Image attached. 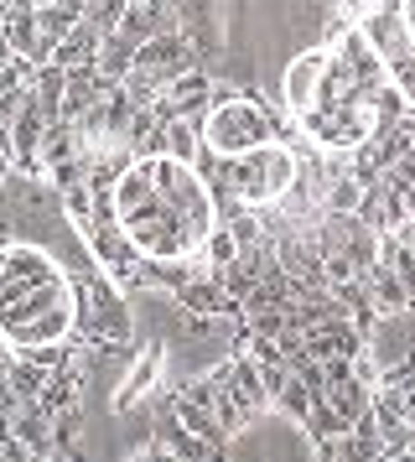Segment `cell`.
I'll return each mask as SVG.
<instances>
[{"label": "cell", "mask_w": 415, "mask_h": 462, "mask_svg": "<svg viewBox=\"0 0 415 462\" xmlns=\"http://www.w3.org/2000/svg\"><path fill=\"white\" fill-rule=\"evenodd\" d=\"M11 58H16V52H11V47H5V37H0V68L11 63Z\"/></svg>", "instance_id": "obj_31"}, {"label": "cell", "mask_w": 415, "mask_h": 462, "mask_svg": "<svg viewBox=\"0 0 415 462\" xmlns=\"http://www.w3.org/2000/svg\"><path fill=\"white\" fill-rule=\"evenodd\" d=\"M400 16H405V26H410V37H415V0H400Z\"/></svg>", "instance_id": "obj_26"}, {"label": "cell", "mask_w": 415, "mask_h": 462, "mask_svg": "<svg viewBox=\"0 0 415 462\" xmlns=\"http://www.w3.org/2000/svg\"><path fill=\"white\" fill-rule=\"evenodd\" d=\"M374 420H379V441H384V457H400V452H410L415 441V426L400 411H390V405H379L374 400Z\"/></svg>", "instance_id": "obj_19"}, {"label": "cell", "mask_w": 415, "mask_h": 462, "mask_svg": "<svg viewBox=\"0 0 415 462\" xmlns=\"http://www.w3.org/2000/svg\"><path fill=\"white\" fill-rule=\"evenodd\" d=\"M32 79H37V63H26V58H11V63L0 68V120H5V125L21 115Z\"/></svg>", "instance_id": "obj_16"}, {"label": "cell", "mask_w": 415, "mask_h": 462, "mask_svg": "<svg viewBox=\"0 0 415 462\" xmlns=\"http://www.w3.org/2000/svg\"><path fill=\"white\" fill-rule=\"evenodd\" d=\"M311 405H317V395H311L301 379L290 374L281 390H275V400H270V411H281V416H290V426H307V416H311Z\"/></svg>", "instance_id": "obj_20"}, {"label": "cell", "mask_w": 415, "mask_h": 462, "mask_svg": "<svg viewBox=\"0 0 415 462\" xmlns=\"http://www.w3.org/2000/svg\"><path fill=\"white\" fill-rule=\"evenodd\" d=\"M161 369H166V348L161 343H145L141 354L130 358V369H124V379L115 384V416H124V411H135L145 395H156V384H161Z\"/></svg>", "instance_id": "obj_9"}, {"label": "cell", "mask_w": 415, "mask_h": 462, "mask_svg": "<svg viewBox=\"0 0 415 462\" xmlns=\"http://www.w3.org/2000/svg\"><path fill=\"white\" fill-rule=\"evenodd\" d=\"M68 286H73V337L68 343H83V348H124L130 333H135V317H130V301L109 275L88 260L83 271H68Z\"/></svg>", "instance_id": "obj_1"}, {"label": "cell", "mask_w": 415, "mask_h": 462, "mask_svg": "<svg viewBox=\"0 0 415 462\" xmlns=\"http://www.w3.org/2000/svg\"><path fill=\"white\" fill-rule=\"evenodd\" d=\"M5 369H11V343L0 337V395H5Z\"/></svg>", "instance_id": "obj_25"}, {"label": "cell", "mask_w": 415, "mask_h": 462, "mask_svg": "<svg viewBox=\"0 0 415 462\" xmlns=\"http://www.w3.org/2000/svg\"><path fill=\"white\" fill-rule=\"evenodd\" d=\"M161 125H166V156L198 167V156H203V120H161Z\"/></svg>", "instance_id": "obj_17"}, {"label": "cell", "mask_w": 415, "mask_h": 462, "mask_svg": "<svg viewBox=\"0 0 415 462\" xmlns=\"http://www.w3.org/2000/svg\"><path fill=\"white\" fill-rule=\"evenodd\" d=\"M130 239H135V250L145 254V260H187V254H198V245H192V234L182 229V218L166 208L161 198L151 203V208L130 213L120 224Z\"/></svg>", "instance_id": "obj_3"}, {"label": "cell", "mask_w": 415, "mask_h": 462, "mask_svg": "<svg viewBox=\"0 0 415 462\" xmlns=\"http://www.w3.org/2000/svg\"><path fill=\"white\" fill-rule=\"evenodd\" d=\"M332 58L353 73V84H358V94H364V99H374L379 88L390 84V68H384V58L369 47V37H364L358 26H348V32L332 42Z\"/></svg>", "instance_id": "obj_7"}, {"label": "cell", "mask_w": 415, "mask_h": 462, "mask_svg": "<svg viewBox=\"0 0 415 462\" xmlns=\"http://www.w3.org/2000/svg\"><path fill=\"white\" fill-rule=\"evenodd\" d=\"M83 151H94V146H88V141L78 135V125H73V120H52V125L42 130L37 162H42V171H52V167H62V162L83 156Z\"/></svg>", "instance_id": "obj_14"}, {"label": "cell", "mask_w": 415, "mask_h": 462, "mask_svg": "<svg viewBox=\"0 0 415 462\" xmlns=\"http://www.w3.org/2000/svg\"><path fill=\"white\" fill-rule=\"evenodd\" d=\"M327 47H307V52H296L281 73V99H286V115L290 120H301L307 109H317V88H322V68H327Z\"/></svg>", "instance_id": "obj_5"}, {"label": "cell", "mask_w": 415, "mask_h": 462, "mask_svg": "<svg viewBox=\"0 0 415 462\" xmlns=\"http://www.w3.org/2000/svg\"><path fill=\"white\" fill-rule=\"evenodd\" d=\"M166 411H171V416L182 420L187 431H192V437H203V441H213V447H224V426H218V416H213V405H203V400H192L182 390V384H177V390H171V395H166Z\"/></svg>", "instance_id": "obj_12"}, {"label": "cell", "mask_w": 415, "mask_h": 462, "mask_svg": "<svg viewBox=\"0 0 415 462\" xmlns=\"http://www.w3.org/2000/svg\"><path fill=\"white\" fill-rule=\"evenodd\" d=\"M156 167V192H161V203L177 218H182V229L192 234V245L203 250V239L218 229V208H213V188H208L198 167H187V162H171V156H156L151 162Z\"/></svg>", "instance_id": "obj_2"}, {"label": "cell", "mask_w": 415, "mask_h": 462, "mask_svg": "<svg viewBox=\"0 0 415 462\" xmlns=\"http://www.w3.org/2000/svg\"><path fill=\"white\" fill-rule=\"evenodd\" d=\"M130 462H177V457H171V452H166L161 441L151 437V441H145V447H141V452H135V457H130Z\"/></svg>", "instance_id": "obj_24"}, {"label": "cell", "mask_w": 415, "mask_h": 462, "mask_svg": "<svg viewBox=\"0 0 415 462\" xmlns=\"http://www.w3.org/2000/svg\"><path fill=\"white\" fill-rule=\"evenodd\" d=\"M177 301V312H192V317H208V322H228V328H239L244 322V307L234 301V296L224 291V281L213 271H203V275H192L182 291L171 296Z\"/></svg>", "instance_id": "obj_6"}, {"label": "cell", "mask_w": 415, "mask_h": 462, "mask_svg": "<svg viewBox=\"0 0 415 462\" xmlns=\"http://www.w3.org/2000/svg\"><path fill=\"white\" fill-rule=\"evenodd\" d=\"M364 182L353 177L348 167L337 171V177H327V192H322V213H337V218H353L358 213V203H364Z\"/></svg>", "instance_id": "obj_18"}, {"label": "cell", "mask_w": 415, "mask_h": 462, "mask_svg": "<svg viewBox=\"0 0 415 462\" xmlns=\"http://www.w3.org/2000/svg\"><path fill=\"white\" fill-rule=\"evenodd\" d=\"M11 5H26V11H42V5H52V0H11Z\"/></svg>", "instance_id": "obj_29"}, {"label": "cell", "mask_w": 415, "mask_h": 462, "mask_svg": "<svg viewBox=\"0 0 415 462\" xmlns=\"http://www.w3.org/2000/svg\"><path fill=\"white\" fill-rule=\"evenodd\" d=\"M5 420H11V437L26 441L32 452H47L52 457V447H58V431H52V416L42 411L37 400H26V405H11L5 411Z\"/></svg>", "instance_id": "obj_11"}, {"label": "cell", "mask_w": 415, "mask_h": 462, "mask_svg": "<svg viewBox=\"0 0 415 462\" xmlns=\"http://www.w3.org/2000/svg\"><path fill=\"white\" fill-rule=\"evenodd\" d=\"M390 462H415V452H400V457H390Z\"/></svg>", "instance_id": "obj_33"}, {"label": "cell", "mask_w": 415, "mask_h": 462, "mask_svg": "<svg viewBox=\"0 0 415 462\" xmlns=\"http://www.w3.org/2000/svg\"><path fill=\"white\" fill-rule=\"evenodd\" d=\"M124 11H130V0H83V22L99 26L104 37H109V32L124 22Z\"/></svg>", "instance_id": "obj_22"}, {"label": "cell", "mask_w": 415, "mask_h": 462, "mask_svg": "<svg viewBox=\"0 0 415 462\" xmlns=\"http://www.w3.org/2000/svg\"><path fill=\"white\" fill-rule=\"evenodd\" d=\"M390 84L400 88V94H405V99H415V47L410 52H400V58H390Z\"/></svg>", "instance_id": "obj_23"}, {"label": "cell", "mask_w": 415, "mask_h": 462, "mask_svg": "<svg viewBox=\"0 0 415 462\" xmlns=\"http://www.w3.org/2000/svg\"><path fill=\"white\" fill-rule=\"evenodd\" d=\"M99 47H104V32L78 16V26H73V32L58 42V52H52V68H62V73H73V68H94L99 63Z\"/></svg>", "instance_id": "obj_13"}, {"label": "cell", "mask_w": 415, "mask_h": 462, "mask_svg": "<svg viewBox=\"0 0 415 462\" xmlns=\"http://www.w3.org/2000/svg\"><path fill=\"white\" fill-rule=\"evenodd\" d=\"M32 462H58V457H47V452H37V457H32Z\"/></svg>", "instance_id": "obj_34"}, {"label": "cell", "mask_w": 415, "mask_h": 462, "mask_svg": "<svg viewBox=\"0 0 415 462\" xmlns=\"http://www.w3.org/2000/svg\"><path fill=\"white\" fill-rule=\"evenodd\" d=\"M405 208H410V213H415V188H410V192H405Z\"/></svg>", "instance_id": "obj_32"}, {"label": "cell", "mask_w": 415, "mask_h": 462, "mask_svg": "<svg viewBox=\"0 0 415 462\" xmlns=\"http://www.w3.org/2000/svg\"><path fill=\"white\" fill-rule=\"evenodd\" d=\"M0 37H5V47L16 52V58H26V63H52V52H47V42H42V22L37 11H26V5H5L0 11Z\"/></svg>", "instance_id": "obj_10"}, {"label": "cell", "mask_w": 415, "mask_h": 462, "mask_svg": "<svg viewBox=\"0 0 415 462\" xmlns=\"http://www.w3.org/2000/svg\"><path fill=\"white\" fill-rule=\"evenodd\" d=\"M11 151H16V146H11V125L0 120V156H11Z\"/></svg>", "instance_id": "obj_27"}, {"label": "cell", "mask_w": 415, "mask_h": 462, "mask_svg": "<svg viewBox=\"0 0 415 462\" xmlns=\"http://www.w3.org/2000/svg\"><path fill=\"white\" fill-rule=\"evenodd\" d=\"M11 182V156H0V188Z\"/></svg>", "instance_id": "obj_28"}, {"label": "cell", "mask_w": 415, "mask_h": 462, "mask_svg": "<svg viewBox=\"0 0 415 462\" xmlns=\"http://www.w3.org/2000/svg\"><path fill=\"white\" fill-rule=\"evenodd\" d=\"M83 239V250H88V260H94V265H99L104 275H109V281H115V286H130V275H135V265H141L145 254L135 250V239H130V234L120 229V224H94V229L88 234H78Z\"/></svg>", "instance_id": "obj_4"}, {"label": "cell", "mask_w": 415, "mask_h": 462, "mask_svg": "<svg viewBox=\"0 0 415 462\" xmlns=\"http://www.w3.org/2000/svg\"><path fill=\"white\" fill-rule=\"evenodd\" d=\"M203 462H234V457H228V447H218V452H208Z\"/></svg>", "instance_id": "obj_30"}, {"label": "cell", "mask_w": 415, "mask_h": 462, "mask_svg": "<svg viewBox=\"0 0 415 462\" xmlns=\"http://www.w3.org/2000/svg\"><path fill=\"white\" fill-rule=\"evenodd\" d=\"M198 260H203L208 271H224V265H234V260H239V239H234V234L224 229V224H218V229H213V234L203 239Z\"/></svg>", "instance_id": "obj_21"}, {"label": "cell", "mask_w": 415, "mask_h": 462, "mask_svg": "<svg viewBox=\"0 0 415 462\" xmlns=\"http://www.w3.org/2000/svg\"><path fill=\"white\" fill-rule=\"evenodd\" d=\"M358 32L369 37V47L379 52V58H384V63L415 47L410 26H405V16H400V0H374L369 11L358 16Z\"/></svg>", "instance_id": "obj_8"}, {"label": "cell", "mask_w": 415, "mask_h": 462, "mask_svg": "<svg viewBox=\"0 0 415 462\" xmlns=\"http://www.w3.org/2000/svg\"><path fill=\"white\" fill-rule=\"evenodd\" d=\"M364 286H369V296H374V307H379V317H405V312H415V301H410V291L400 286V275L379 260L374 271H364Z\"/></svg>", "instance_id": "obj_15"}]
</instances>
